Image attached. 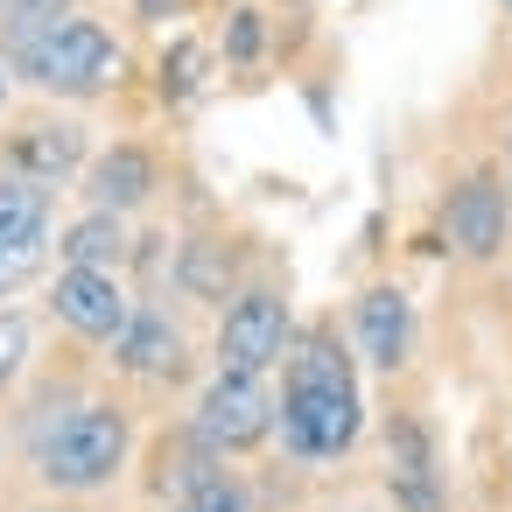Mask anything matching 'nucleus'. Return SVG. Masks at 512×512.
Instances as JSON below:
<instances>
[{"mask_svg": "<svg viewBox=\"0 0 512 512\" xmlns=\"http://www.w3.org/2000/svg\"><path fill=\"white\" fill-rule=\"evenodd\" d=\"M365 428V400H358V372L344 358V344L330 330H309L302 351L288 358V386H281V435L295 456H344Z\"/></svg>", "mask_w": 512, "mask_h": 512, "instance_id": "nucleus-1", "label": "nucleus"}, {"mask_svg": "<svg viewBox=\"0 0 512 512\" xmlns=\"http://www.w3.org/2000/svg\"><path fill=\"white\" fill-rule=\"evenodd\" d=\"M0 64H8L15 78H29L36 92H50V99H99V92H113V85H120L127 50H120L99 22L64 15V22H50L43 36L15 43Z\"/></svg>", "mask_w": 512, "mask_h": 512, "instance_id": "nucleus-2", "label": "nucleus"}, {"mask_svg": "<svg viewBox=\"0 0 512 512\" xmlns=\"http://www.w3.org/2000/svg\"><path fill=\"white\" fill-rule=\"evenodd\" d=\"M127 442H134L127 414L106 407V400H85V407H71V414L36 442V477H43L50 491H99V484L120 477Z\"/></svg>", "mask_w": 512, "mask_h": 512, "instance_id": "nucleus-3", "label": "nucleus"}, {"mask_svg": "<svg viewBox=\"0 0 512 512\" xmlns=\"http://www.w3.org/2000/svg\"><path fill=\"white\" fill-rule=\"evenodd\" d=\"M267 428H274V393H267L260 379L218 372V379L204 386V400H197V442H204L211 456H239V449L267 442Z\"/></svg>", "mask_w": 512, "mask_h": 512, "instance_id": "nucleus-4", "label": "nucleus"}, {"mask_svg": "<svg viewBox=\"0 0 512 512\" xmlns=\"http://www.w3.org/2000/svg\"><path fill=\"white\" fill-rule=\"evenodd\" d=\"M281 344H288V302H281L274 288H246V295L225 309V323H218V372L260 379V372L281 358Z\"/></svg>", "mask_w": 512, "mask_h": 512, "instance_id": "nucleus-5", "label": "nucleus"}, {"mask_svg": "<svg viewBox=\"0 0 512 512\" xmlns=\"http://www.w3.org/2000/svg\"><path fill=\"white\" fill-rule=\"evenodd\" d=\"M50 309H57V323H64V330H78V337H92V344H113V337L127 330V316H134V302H127V288H120V274H78V267H64V274H57Z\"/></svg>", "mask_w": 512, "mask_h": 512, "instance_id": "nucleus-6", "label": "nucleus"}, {"mask_svg": "<svg viewBox=\"0 0 512 512\" xmlns=\"http://www.w3.org/2000/svg\"><path fill=\"white\" fill-rule=\"evenodd\" d=\"M8 169L29 176V183H43V190H57L64 176L85 169V127L78 120H29V127H15Z\"/></svg>", "mask_w": 512, "mask_h": 512, "instance_id": "nucleus-7", "label": "nucleus"}, {"mask_svg": "<svg viewBox=\"0 0 512 512\" xmlns=\"http://www.w3.org/2000/svg\"><path fill=\"white\" fill-rule=\"evenodd\" d=\"M155 183H162L155 155H148L141 141H120V148H106V155L85 169V204L106 211V218H127V211H141V204L155 197Z\"/></svg>", "mask_w": 512, "mask_h": 512, "instance_id": "nucleus-8", "label": "nucleus"}, {"mask_svg": "<svg viewBox=\"0 0 512 512\" xmlns=\"http://www.w3.org/2000/svg\"><path fill=\"white\" fill-rule=\"evenodd\" d=\"M358 351L379 372H400L414 351V302L400 288H365L358 295Z\"/></svg>", "mask_w": 512, "mask_h": 512, "instance_id": "nucleus-9", "label": "nucleus"}, {"mask_svg": "<svg viewBox=\"0 0 512 512\" xmlns=\"http://www.w3.org/2000/svg\"><path fill=\"white\" fill-rule=\"evenodd\" d=\"M449 246L463 260H491L505 246V190H498V176H470L449 197Z\"/></svg>", "mask_w": 512, "mask_h": 512, "instance_id": "nucleus-10", "label": "nucleus"}, {"mask_svg": "<svg viewBox=\"0 0 512 512\" xmlns=\"http://www.w3.org/2000/svg\"><path fill=\"white\" fill-rule=\"evenodd\" d=\"M386 449H393V498L407 512H442V484H435V456H428V428L414 414H393L386 428Z\"/></svg>", "mask_w": 512, "mask_h": 512, "instance_id": "nucleus-11", "label": "nucleus"}, {"mask_svg": "<svg viewBox=\"0 0 512 512\" xmlns=\"http://www.w3.org/2000/svg\"><path fill=\"white\" fill-rule=\"evenodd\" d=\"M113 358L127 365V372H141V379H169L176 365H183V337H176V323L162 316V309H134L127 316V330L113 337Z\"/></svg>", "mask_w": 512, "mask_h": 512, "instance_id": "nucleus-12", "label": "nucleus"}, {"mask_svg": "<svg viewBox=\"0 0 512 512\" xmlns=\"http://www.w3.org/2000/svg\"><path fill=\"white\" fill-rule=\"evenodd\" d=\"M57 260H64V267H78V274H120V260H127V225H120V218H106V211H85V218H71V225H64Z\"/></svg>", "mask_w": 512, "mask_h": 512, "instance_id": "nucleus-13", "label": "nucleus"}, {"mask_svg": "<svg viewBox=\"0 0 512 512\" xmlns=\"http://www.w3.org/2000/svg\"><path fill=\"white\" fill-rule=\"evenodd\" d=\"M50 239V190L0 169V246H36Z\"/></svg>", "mask_w": 512, "mask_h": 512, "instance_id": "nucleus-14", "label": "nucleus"}, {"mask_svg": "<svg viewBox=\"0 0 512 512\" xmlns=\"http://www.w3.org/2000/svg\"><path fill=\"white\" fill-rule=\"evenodd\" d=\"M232 274H239V260L225 253V239H190L183 260H176V281H183L190 295H204V302H225Z\"/></svg>", "mask_w": 512, "mask_h": 512, "instance_id": "nucleus-15", "label": "nucleus"}, {"mask_svg": "<svg viewBox=\"0 0 512 512\" xmlns=\"http://www.w3.org/2000/svg\"><path fill=\"white\" fill-rule=\"evenodd\" d=\"M204 64H211V50H204L197 36H183V43L162 57V99H169V106H190V99L204 92Z\"/></svg>", "mask_w": 512, "mask_h": 512, "instance_id": "nucleus-16", "label": "nucleus"}, {"mask_svg": "<svg viewBox=\"0 0 512 512\" xmlns=\"http://www.w3.org/2000/svg\"><path fill=\"white\" fill-rule=\"evenodd\" d=\"M64 15H71V0H8V8H0V57H8L15 43H29V36H43Z\"/></svg>", "mask_w": 512, "mask_h": 512, "instance_id": "nucleus-17", "label": "nucleus"}, {"mask_svg": "<svg viewBox=\"0 0 512 512\" xmlns=\"http://www.w3.org/2000/svg\"><path fill=\"white\" fill-rule=\"evenodd\" d=\"M29 351H36V330L22 309H0V393H8L22 372H29Z\"/></svg>", "mask_w": 512, "mask_h": 512, "instance_id": "nucleus-18", "label": "nucleus"}, {"mask_svg": "<svg viewBox=\"0 0 512 512\" xmlns=\"http://www.w3.org/2000/svg\"><path fill=\"white\" fill-rule=\"evenodd\" d=\"M260 50H267V15L260 8H232L225 15V64H260Z\"/></svg>", "mask_w": 512, "mask_h": 512, "instance_id": "nucleus-19", "label": "nucleus"}, {"mask_svg": "<svg viewBox=\"0 0 512 512\" xmlns=\"http://www.w3.org/2000/svg\"><path fill=\"white\" fill-rule=\"evenodd\" d=\"M169 512H246V484L218 470V477H204V484H190V491H183V498H176Z\"/></svg>", "mask_w": 512, "mask_h": 512, "instance_id": "nucleus-20", "label": "nucleus"}, {"mask_svg": "<svg viewBox=\"0 0 512 512\" xmlns=\"http://www.w3.org/2000/svg\"><path fill=\"white\" fill-rule=\"evenodd\" d=\"M43 260H50V239H36V246H0V302L22 295V288L43 274Z\"/></svg>", "mask_w": 512, "mask_h": 512, "instance_id": "nucleus-21", "label": "nucleus"}, {"mask_svg": "<svg viewBox=\"0 0 512 512\" xmlns=\"http://www.w3.org/2000/svg\"><path fill=\"white\" fill-rule=\"evenodd\" d=\"M134 8H141L148 22H162V15H176V0H134Z\"/></svg>", "mask_w": 512, "mask_h": 512, "instance_id": "nucleus-22", "label": "nucleus"}, {"mask_svg": "<svg viewBox=\"0 0 512 512\" xmlns=\"http://www.w3.org/2000/svg\"><path fill=\"white\" fill-rule=\"evenodd\" d=\"M0 99H8V64H0Z\"/></svg>", "mask_w": 512, "mask_h": 512, "instance_id": "nucleus-23", "label": "nucleus"}, {"mask_svg": "<svg viewBox=\"0 0 512 512\" xmlns=\"http://www.w3.org/2000/svg\"><path fill=\"white\" fill-rule=\"evenodd\" d=\"M0 8H8V0H0Z\"/></svg>", "mask_w": 512, "mask_h": 512, "instance_id": "nucleus-24", "label": "nucleus"}, {"mask_svg": "<svg viewBox=\"0 0 512 512\" xmlns=\"http://www.w3.org/2000/svg\"><path fill=\"white\" fill-rule=\"evenodd\" d=\"M505 8H512V0H505Z\"/></svg>", "mask_w": 512, "mask_h": 512, "instance_id": "nucleus-25", "label": "nucleus"}]
</instances>
